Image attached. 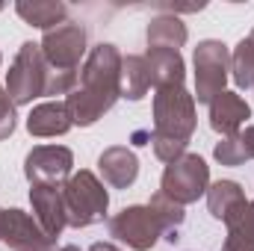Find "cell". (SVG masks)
<instances>
[{"label": "cell", "instance_id": "6da1fadb", "mask_svg": "<svg viewBox=\"0 0 254 251\" xmlns=\"http://www.w3.org/2000/svg\"><path fill=\"white\" fill-rule=\"evenodd\" d=\"M119 65H122V57H119V51L113 45H98L92 51V57L86 63V71L80 74L83 89H77L68 98V110H71V119L77 125H92L122 95Z\"/></svg>", "mask_w": 254, "mask_h": 251}, {"label": "cell", "instance_id": "7a4b0ae2", "mask_svg": "<svg viewBox=\"0 0 254 251\" xmlns=\"http://www.w3.org/2000/svg\"><path fill=\"white\" fill-rule=\"evenodd\" d=\"M192 127H195V110L192 98L181 86L160 89L157 95V157L172 160L187 148Z\"/></svg>", "mask_w": 254, "mask_h": 251}, {"label": "cell", "instance_id": "3957f363", "mask_svg": "<svg viewBox=\"0 0 254 251\" xmlns=\"http://www.w3.org/2000/svg\"><path fill=\"white\" fill-rule=\"evenodd\" d=\"M63 204H65V219L74 228H86L104 219L107 213V189L95 181L92 172H80L68 181V187L63 189Z\"/></svg>", "mask_w": 254, "mask_h": 251}, {"label": "cell", "instance_id": "277c9868", "mask_svg": "<svg viewBox=\"0 0 254 251\" xmlns=\"http://www.w3.org/2000/svg\"><path fill=\"white\" fill-rule=\"evenodd\" d=\"M207 163L195 154H187L181 160H172V166L163 175V195L175 204H190L201 192H207Z\"/></svg>", "mask_w": 254, "mask_h": 251}, {"label": "cell", "instance_id": "5b68a950", "mask_svg": "<svg viewBox=\"0 0 254 251\" xmlns=\"http://www.w3.org/2000/svg\"><path fill=\"white\" fill-rule=\"evenodd\" d=\"M48 77L51 71H45V63H42V54H39V45H24V51L18 54L15 60V68L9 71V95L15 98V104H27L39 95L48 92Z\"/></svg>", "mask_w": 254, "mask_h": 251}, {"label": "cell", "instance_id": "8992f818", "mask_svg": "<svg viewBox=\"0 0 254 251\" xmlns=\"http://www.w3.org/2000/svg\"><path fill=\"white\" fill-rule=\"evenodd\" d=\"M110 234L127 243L130 249L145 251L157 243L160 234H166V228L151 207H127L116 219H110Z\"/></svg>", "mask_w": 254, "mask_h": 251}, {"label": "cell", "instance_id": "52a82bcc", "mask_svg": "<svg viewBox=\"0 0 254 251\" xmlns=\"http://www.w3.org/2000/svg\"><path fill=\"white\" fill-rule=\"evenodd\" d=\"M228 77V51L222 42H201L195 51V80H198V101L210 104L222 95Z\"/></svg>", "mask_w": 254, "mask_h": 251}, {"label": "cell", "instance_id": "ba28073f", "mask_svg": "<svg viewBox=\"0 0 254 251\" xmlns=\"http://www.w3.org/2000/svg\"><path fill=\"white\" fill-rule=\"evenodd\" d=\"M83 48H86V33L74 21H65L45 36V57L57 65V71H74V65L83 57Z\"/></svg>", "mask_w": 254, "mask_h": 251}, {"label": "cell", "instance_id": "9c48e42d", "mask_svg": "<svg viewBox=\"0 0 254 251\" xmlns=\"http://www.w3.org/2000/svg\"><path fill=\"white\" fill-rule=\"evenodd\" d=\"M0 240L15 251H45L51 246V237L45 231H39V225L21 213V210H6L3 213V231Z\"/></svg>", "mask_w": 254, "mask_h": 251}, {"label": "cell", "instance_id": "30bf717a", "mask_svg": "<svg viewBox=\"0 0 254 251\" xmlns=\"http://www.w3.org/2000/svg\"><path fill=\"white\" fill-rule=\"evenodd\" d=\"M68 172H71V151L68 148L45 145L27 157V178L36 187H54V181L65 178Z\"/></svg>", "mask_w": 254, "mask_h": 251}, {"label": "cell", "instance_id": "8fae6325", "mask_svg": "<svg viewBox=\"0 0 254 251\" xmlns=\"http://www.w3.org/2000/svg\"><path fill=\"white\" fill-rule=\"evenodd\" d=\"M252 116V110H249V104L240 98V95H234V92H222L219 98H213L210 101V127L216 130V133H237L240 125L246 122Z\"/></svg>", "mask_w": 254, "mask_h": 251}, {"label": "cell", "instance_id": "7c38bea8", "mask_svg": "<svg viewBox=\"0 0 254 251\" xmlns=\"http://www.w3.org/2000/svg\"><path fill=\"white\" fill-rule=\"evenodd\" d=\"M33 207L39 213V225L45 228V234L54 240L60 231L65 228V204H63V189L57 187H33L30 192Z\"/></svg>", "mask_w": 254, "mask_h": 251}, {"label": "cell", "instance_id": "4fadbf2b", "mask_svg": "<svg viewBox=\"0 0 254 251\" xmlns=\"http://www.w3.org/2000/svg\"><path fill=\"white\" fill-rule=\"evenodd\" d=\"M145 63H148L151 80H154L160 89H169V86H181V83H184V60H181L178 51L151 48Z\"/></svg>", "mask_w": 254, "mask_h": 251}, {"label": "cell", "instance_id": "5bb4252c", "mask_svg": "<svg viewBox=\"0 0 254 251\" xmlns=\"http://www.w3.org/2000/svg\"><path fill=\"white\" fill-rule=\"evenodd\" d=\"M98 166H101V175L113 187H130L139 175V163L127 148H110L107 154H101Z\"/></svg>", "mask_w": 254, "mask_h": 251}, {"label": "cell", "instance_id": "9a60e30c", "mask_svg": "<svg viewBox=\"0 0 254 251\" xmlns=\"http://www.w3.org/2000/svg\"><path fill=\"white\" fill-rule=\"evenodd\" d=\"M71 122L74 119H71L68 104H45V107H39V110L30 113L27 127L36 136H57V133H65L71 127Z\"/></svg>", "mask_w": 254, "mask_h": 251}, {"label": "cell", "instance_id": "2e32d148", "mask_svg": "<svg viewBox=\"0 0 254 251\" xmlns=\"http://www.w3.org/2000/svg\"><path fill=\"white\" fill-rule=\"evenodd\" d=\"M207 198H210V213L216 219H225V222H231L237 213L246 210V198H243V192H240V187L234 181L216 184V187L207 192Z\"/></svg>", "mask_w": 254, "mask_h": 251}, {"label": "cell", "instance_id": "e0dca14e", "mask_svg": "<svg viewBox=\"0 0 254 251\" xmlns=\"http://www.w3.org/2000/svg\"><path fill=\"white\" fill-rule=\"evenodd\" d=\"M231 237L225 251H254V204H246L243 213H237L231 222Z\"/></svg>", "mask_w": 254, "mask_h": 251}, {"label": "cell", "instance_id": "ac0fdd59", "mask_svg": "<svg viewBox=\"0 0 254 251\" xmlns=\"http://www.w3.org/2000/svg\"><path fill=\"white\" fill-rule=\"evenodd\" d=\"M187 39V30L181 21L175 18H157L151 27H148V42L154 48H169V51H178V45H184Z\"/></svg>", "mask_w": 254, "mask_h": 251}, {"label": "cell", "instance_id": "d6986e66", "mask_svg": "<svg viewBox=\"0 0 254 251\" xmlns=\"http://www.w3.org/2000/svg\"><path fill=\"white\" fill-rule=\"evenodd\" d=\"M122 68H125V98H130V101H139L142 95H145V89L151 86V74H148V63L142 60V57H127L125 63H122Z\"/></svg>", "mask_w": 254, "mask_h": 251}, {"label": "cell", "instance_id": "ffe728a7", "mask_svg": "<svg viewBox=\"0 0 254 251\" xmlns=\"http://www.w3.org/2000/svg\"><path fill=\"white\" fill-rule=\"evenodd\" d=\"M18 15L33 24V27H51L57 21L65 18V6L63 3H18Z\"/></svg>", "mask_w": 254, "mask_h": 251}, {"label": "cell", "instance_id": "44dd1931", "mask_svg": "<svg viewBox=\"0 0 254 251\" xmlns=\"http://www.w3.org/2000/svg\"><path fill=\"white\" fill-rule=\"evenodd\" d=\"M234 71H237V83L243 89H254V42L243 39L237 54H234Z\"/></svg>", "mask_w": 254, "mask_h": 251}, {"label": "cell", "instance_id": "7402d4cb", "mask_svg": "<svg viewBox=\"0 0 254 251\" xmlns=\"http://www.w3.org/2000/svg\"><path fill=\"white\" fill-rule=\"evenodd\" d=\"M216 160L225 163V166H240L243 160H249V157H246V148H243V142H240V136H231L228 142L216 145Z\"/></svg>", "mask_w": 254, "mask_h": 251}, {"label": "cell", "instance_id": "603a6c76", "mask_svg": "<svg viewBox=\"0 0 254 251\" xmlns=\"http://www.w3.org/2000/svg\"><path fill=\"white\" fill-rule=\"evenodd\" d=\"M15 127V113H12V104H9V95H3L0 89V139L9 136Z\"/></svg>", "mask_w": 254, "mask_h": 251}, {"label": "cell", "instance_id": "cb8c5ba5", "mask_svg": "<svg viewBox=\"0 0 254 251\" xmlns=\"http://www.w3.org/2000/svg\"><path fill=\"white\" fill-rule=\"evenodd\" d=\"M240 142L246 148V157H254V127H249L246 133H240Z\"/></svg>", "mask_w": 254, "mask_h": 251}, {"label": "cell", "instance_id": "d4e9b609", "mask_svg": "<svg viewBox=\"0 0 254 251\" xmlns=\"http://www.w3.org/2000/svg\"><path fill=\"white\" fill-rule=\"evenodd\" d=\"M89 251H119V249H116V246H110V243H95Z\"/></svg>", "mask_w": 254, "mask_h": 251}, {"label": "cell", "instance_id": "484cf974", "mask_svg": "<svg viewBox=\"0 0 254 251\" xmlns=\"http://www.w3.org/2000/svg\"><path fill=\"white\" fill-rule=\"evenodd\" d=\"M0 231H3V210H0Z\"/></svg>", "mask_w": 254, "mask_h": 251}]
</instances>
